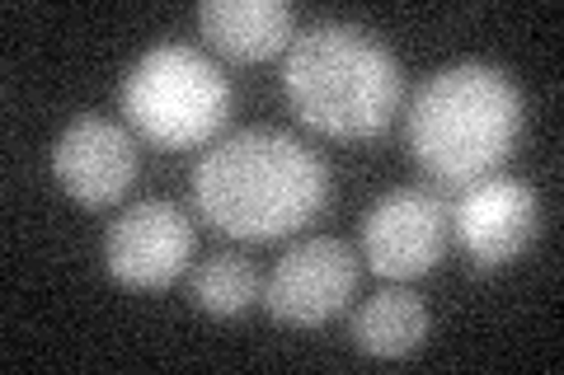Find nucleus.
<instances>
[{
	"label": "nucleus",
	"mask_w": 564,
	"mask_h": 375,
	"mask_svg": "<svg viewBox=\"0 0 564 375\" xmlns=\"http://www.w3.org/2000/svg\"><path fill=\"white\" fill-rule=\"evenodd\" d=\"M329 198V169L306 141L278 128H240L193 169L203 221L231 240H282Z\"/></svg>",
	"instance_id": "obj_1"
},
{
	"label": "nucleus",
	"mask_w": 564,
	"mask_h": 375,
	"mask_svg": "<svg viewBox=\"0 0 564 375\" xmlns=\"http://www.w3.org/2000/svg\"><path fill=\"white\" fill-rule=\"evenodd\" d=\"M522 95L508 70L456 62L433 70L410 99V151L443 188H470L499 174L518 146Z\"/></svg>",
	"instance_id": "obj_2"
},
{
	"label": "nucleus",
	"mask_w": 564,
	"mask_h": 375,
	"mask_svg": "<svg viewBox=\"0 0 564 375\" xmlns=\"http://www.w3.org/2000/svg\"><path fill=\"white\" fill-rule=\"evenodd\" d=\"M282 89L306 128L334 141H362L391 128L404 70L377 33L334 20L292 38Z\"/></svg>",
	"instance_id": "obj_3"
},
{
	"label": "nucleus",
	"mask_w": 564,
	"mask_h": 375,
	"mask_svg": "<svg viewBox=\"0 0 564 375\" xmlns=\"http://www.w3.org/2000/svg\"><path fill=\"white\" fill-rule=\"evenodd\" d=\"M122 113L151 146H203L231 113V80L198 47L161 43L122 80Z\"/></svg>",
	"instance_id": "obj_4"
},
{
	"label": "nucleus",
	"mask_w": 564,
	"mask_h": 375,
	"mask_svg": "<svg viewBox=\"0 0 564 375\" xmlns=\"http://www.w3.org/2000/svg\"><path fill=\"white\" fill-rule=\"evenodd\" d=\"M452 235V207L433 188H391L362 221V258L386 282L423 277L443 263Z\"/></svg>",
	"instance_id": "obj_5"
},
{
	"label": "nucleus",
	"mask_w": 564,
	"mask_h": 375,
	"mask_svg": "<svg viewBox=\"0 0 564 375\" xmlns=\"http://www.w3.org/2000/svg\"><path fill=\"white\" fill-rule=\"evenodd\" d=\"M198 235L184 207L165 198L132 202L104 235V263H109L113 282L132 291H161L188 267Z\"/></svg>",
	"instance_id": "obj_6"
},
{
	"label": "nucleus",
	"mask_w": 564,
	"mask_h": 375,
	"mask_svg": "<svg viewBox=\"0 0 564 375\" xmlns=\"http://www.w3.org/2000/svg\"><path fill=\"white\" fill-rule=\"evenodd\" d=\"M352 287H358V258H352V249L344 240L315 235V240L292 244L278 258L269 282H263V306H269L278 324L315 329L348 306Z\"/></svg>",
	"instance_id": "obj_7"
},
{
	"label": "nucleus",
	"mask_w": 564,
	"mask_h": 375,
	"mask_svg": "<svg viewBox=\"0 0 564 375\" xmlns=\"http://www.w3.org/2000/svg\"><path fill=\"white\" fill-rule=\"evenodd\" d=\"M452 235L480 267L513 263L536 235V192L518 174H489L452 207Z\"/></svg>",
	"instance_id": "obj_8"
},
{
	"label": "nucleus",
	"mask_w": 564,
	"mask_h": 375,
	"mask_svg": "<svg viewBox=\"0 0 564 375\" xmlns=\"http://www.w3.org/2000/svg\"><path fill=\"white\" fill-rule=\"evenodd\" d=\"M52 174L76 202L109 207L137 178V141L109 118L80 113L66 122V132L52 146Z\"/></svg>",
	"instance_id": "obj_9"
},
{
	"label": "nucleus",
	"mask_w": 564,
	"mask_h": 375,
	"mask_svg": "<svg viewBox=\"0 0 564 375\" xmlns=\"http://www.w3.org/2000/svg\"><path fill=\"white\" fill-rule=\"evenodd\" d=\"M198 29L207 43L236 62H263L273 52L292 47L296 14L288 0H203Z\"/></svg>",
	"instance_id": "obj_10"
},
{
	"label": "nucleus",
	"mask_w": 564,
	"mask_h": 375,
	"mask_svg": "<svg viewBox=\"0 0 564 375\" xmlns=\"http://www.w3.org/2000/svg\"><path fill=\"white\" fill-rule=\"evenodd\" d=\"M429 333V306L410 287H386L372 300H362L352 319V343L367 356H404L423 343Z\"/></svg>",
	"instance_id": "obj_11"
},
{
	"label": "nucleus",
	"mask_w": 564,
	"mask_h": 375,
	"mask_svg": "<svg viewBox=\"0 0 564 375\" xmlns=\"http://www.w3.org/2000/svg\"><path fill=\"white\" fill-rule=\"evenodd\" d=\"M188 291L198 300V310L231 319L259 296V273L245 254H212L207 263L193 267Z\"/></svg>",
	"instance_id": "obj_12"
}]
</instances>
